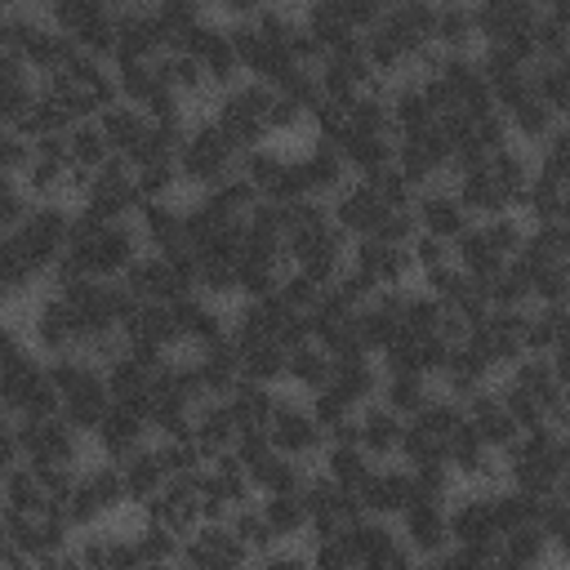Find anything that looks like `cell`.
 I'll use <instances>...</instances> for the list:
<instances>
[{
    "label": "cell",
    "mask_w": 570,
    "mask_h": 570,
    "mask_svg": "<svg viewBox=\"0 0 570 570\" xmlns=\"http://www.w3.org/2000/svg\"><path fill=\"white\" fill-rule=\"evenodd\" d=\"M530 178H534V151L521 142H508L494 156H485L481 165L454 174L450 183L476 218H499V214H521Z\"/></svg>",
    "instance_id": "6da1fadb"
},
{
    "label": "cell",
    "mask_w": 570,
    "mask_h": 570,
    "mask_svg": "<svg viewBox=\"0 0 570 570\" xmlns=\"http://www.w3.org/2000/svg\"><path fill=\"white\" fill-rule=\"evenodd\" d=\"M147 254V240L138 232L134 218H98L85 205H76L71 218V245H67V263L94 281H120L138 258Z\"/></svg>",
    "instance_id": "7a4b0ae2"
},
{
    "label": "cell",
    "mask_w": 570,
    "mask_h": 570,
    "mask_svg": "<svg viewBox=\"0 0 570 570\" xmlns=\"http://www.w3.org/2000/svg\"><path fill=\"white\" fill-rule=\"evenodd\" d=\"M49 379L62 396V419L85 432L94 441V432L102 428V419L111 414V387H107V370L80 352L71 356H49Z\"/></svg>",
    "instance_id": "3957f363"
},
{
    "label": "cell",
    "mask_w": 570,
    "mask_h": 570,
    "mask_svg": "<svg viewBox=\"0 0 570 570\" xmlns=\"http://www.w3.org/2000/svg\"><path fill=\"white\" fill-rule=\"evenodd\" d=\"M508 463V485L534 494V499H552L561 476L570 472V454H566V432L557 428H534V432H521V441L503 454Z\"/></svg>",
    "instance_id": "277c9868"
},
{
    "label": "cell",
    "mask_w": 570,
    "mask_h": 570,
    "mask_svg": "<svg viewBox=\"0 0 570 570\" xmlns=\"http://www.w3.org/2000/svg\"><path fill=\"white\" fill-rule=\"evenodd\" d=\"M178 169H183V187H196V196H200L240 169V147L227 138V129L214 116H196L187 125Z\"/></svg>",
    "instance_id": "5b68a950"
},
{
    "label": "cell",
    "mask_w": 570,
    "mask_h": 570,
    "mask_svg": "<svg viewBox=\"0 0 570 570\" xmlns=\"http://www.w3.org/2000/svg\"><path fill=\"white\" fill-rule=\"evenodd\" d=\"M525 218L521 214H499V218H476L459 240H454V263L463 272H472L476 281H490L499 276L517 249L525 245Z\"/></svg>",
    "instance_id": "8992f818"
},
{
    "label": "cell",
    "mask_w": 570,
    "mask_h": 570,
    "mask_svg": "<svg viewBox=\"0 0 570 570\" xmlns=\"http://www.w3.org/2000/svg\"><path fill=\"white\" fill-rule=\"evenodd\" d=\"M272 102H276V89L245 76L240 85H232V89L218 94L214 120L227 129V138H232L240 151L267 147V138H272Z\"/></svg>",
    "instance_id": "52a82bcc"
},
{
    "label": "cell",
    "mask_w": 570,
    "mask_h": 570,
    "mask_svg": "<svg viewBox=\"0 0 570 570\" xmlns=\"http://www.w3.org/2000/svg\"><path fill=\"white\" fill-rule=\"evenodd\" d=\"M27 338H31V347L49 361V356H71V352H80L85 356V334H80V321H76V312L67 307V298L62 294H53V289H40L36 298H31V307H27Z\"/></svg>",
    "instance_id": "ba28073f"
},
{
    "label": "cell",
    "mask_w": 570,
    "mask_h": 570,
    "mask_svg": "<svg viewBox=\"0 0 570 570\" xmlns=\"http://www.w3.org/2000/svg\"><path fill=\"white\" fill-rule=\"evenodd\" d=\"M76 543V530L67 525L62 508H40V512H9L4 508V548L31 557V561H49L62 557Z\"/></svg>",
    "instance_id": "9c48e42d"
},
{
    "label": "cell",
    "mask_w": 570,
    "mask_h": 570,
    "mask_svg": "<svg viewBox=\"0 0 570 570\" xmlns=\"http://www.w3.org/2000/svg\"><path fill=\"white\" fill-rule=\"evenodd\" d=\"M303 499H307V517H312V525H307V543H321V539H343L352 525H361V521H365L361 499H356L352 490L334 485V481H330L321 468L312 472V481H307Z\"/></svg>",
    "instance_id": "30bf717a"
},
{
    "label": "cell",
    "mask_w": 570,
    "mask_h": 570,
    "mask_svg": "<svg viewBox=\"0 0 570 570\" xmlns=\"http://www.w3.org/2000/svg\"><path fill=\"white\" fill-rule=\"evenodd\" d=\"M289 263L303 276H312L316 285L330 289L338 281V272L352 263V236L330 218V223H321V227H312V232L289 240Z\"/></svg>",
    "instance_id": "8fae6325"
},
{
    "label": "cell",
    "mask_w": 570,
    "mask_h": 570,
    "mask_svg": "<svg viewBox=\"0 0 570 570\" xmlns=\"http://www.w3.org/2000/svg\"><path fill=\"white\" fill-rule=\"evenodd\" d=\"M267 436H272V445H276L281 454L303 459V463H321V454H325V445H330L321 419L312 414V405H307L303 396H281V401H276V414H272V423H267Z\"/></svg>",
    "instance_id": "7c38bea8"
},
{
    "label": "cell",
    "mask_w": 570,
    "mask_h": 570,
    "mask_svg": "<svg viewBox=\"0 0 570 570\" xmlns=\"http://www.w3.org/2000/svg\"><path fill=\"white\" fill-rule=\"evenodd\" d=\"M525 312H499L490 307L472 330H468V347L481 352V361L494 370V374H508L517 361H525Z\"/></svg>",
    "instance_id": "4fadbf2b"
},
{
    "label": "cell",
    "mask_w": 570,
    "mask_h": 570,
    "mask_svg": "<svg viewBox=\"0 0 570 570\" xmlns=\"http://www.w3.org/2000/svg\"><path fill=\"white\" fill-rule=\"evenodd\" d=\"M450 539H454V548H468V552H476V557H485V561L499 557L503 530H499V521H494L490 494H481V490H459V494L450 499Z\"/></svg>",
    "instance_id": "5bb4252c"
},
{
    "label": "cell",
    "mask_w": 570,
    "mask_h": 570,
    "mask_svg": "<svg viewBox=\"0 0 570 570\" xmlns=\"http://www.w3.org/2000/svg\"><path fill=\"white\" fill-rule=\"evenodd\" d=\"M22 423V450L31 468H85V432H76L62 414L58 419H18Z\"/></svg>",
    "instance_id": "9a60e30c"
},
{
    "label": "cell",
    "mask_w": 570,
    "mask_h": 570,
    "mask_svg": "<svg viewBox=\"0 0 570 570\" xmlns=\"http://www.w3.org/2000/svg\"><path fill=\"white\" fill-rule=\"evenodd\" d=\"M183 49L205 67V76H209V85H214L218 94L245 80V67H240V58H236L232 31H227V22H223L218 13H209L200 27H191V36L183 40Z\"/></svg>",
    "instance_id": "2e32d148"
},
{
    "label": "cell",
    "mask_w": 570,
    "mask_h": 570,
    "mask_svg": "<svg viewBox=\"0 0 570 570\" xmlns=\"http://www.w3.org/2000/svg\"><path fill=\"white\" fill-rule=\"evenodd\" d=\"M89 214H98V218H111V223H120V218H138V209H142V191H138V174H134V165L125 160V156H111L98 174H94V183H89V191H85V200H80Z\"/></svg>",
    "instance_id": "e0dca14e"
},
{
    "label": "cell",
    "mask_w": 570,
    "mask_h": 570,
    "mask_svg": "<svg viewBox=\"0 0 570 570\" xmlns=\"http://www.w3.org/2000/svg\"><path fill=\"white\" fill-rule=\"evenodd\" d=\"M183 561L196 570H249L254 552L236 539L227 521H205L183 539Z\"/></svg>",
    "instance_id": "ac0fdd59"
},
{
    "label": "cell",
    "mask_w": 570,
    "mask_h": 570,
    "mask_svg": "<svg viewBox=\"0 0 570 570\" xmlns=\"http://www.w3.org/2000/svg\"><path fill=\"white\" fill-rule=\"evenodd\" d=\"M396 530H401V543L419 561H432L445 548H454V539H450V503H436V499H414L396 517Z\"/></svg>",
    "instance_id": "d6986e66"
},
{
    "label": "cell",
    "mask_w": 570,
    "mask_h": 570,
    "mask_svg": "<svg viewBox=\"0 0 570 570\" xmlns=\"http://www.w3.org/2000/svg\"><path fill=\"white\" fill-rule=\"evenodd\" d=\"M392 209H396V205H387V200L379 196V187L365 183V178H352V183L330 200V218H334L352 240L379 236V227H383V218H387Z\"/></svg>",
    "instance_id": "ffe728a7"
},
{
    "label": "cell",
    "mask_w": 570,
    "mask_h": 570,
    "mask_svg": "<svg viewBox=\"0 0 570 570\" xmlns=\"http://www.w3.org/2000/svg\"><path fill=\"white\" fill-rule=\"evenodd\" d=\"M414 223H419V232H428V236L454 245V240L476 223V214L459 200L454 183H432V187H423V191L414 196Z\"/></svg>",
    "instance_id": "44dd1931"
},
{
    "label": "cell",
    "mask_w": 570,
    "mask_h": 570,
    "mask_svg": "<svg viewBox=\"0 0 570 570\" xmlns=\"http://www.w3.org/2000/svg\"><path fill=\"white\" fill-rule=\"evenodd\" d=\"M365 517H379V521H396L414 499V472L405 463H374V472L365 476V485L356 490Z\"/></svg>",
    "instance_id": "7402d4cb"
},
{
    "label": "cell",
    "mask_w": 570,
    "mask_h": 570,
    "mask_svg": "<svg viewBox=\"0 0 570 570\" xmlns=\"http://www.w3.org/2000/svg\"><path fill=\"white\" fill-rule=\"evenodd\" d=\"M142 517L147 521H156V525H165V530H174L178 539H187L196 525H205V517H200V490H196V472H187V476H174L147 508H142Z\"/></svg>",
    "instance_id": "603a6c76"
},
{
    "label": "cell",
    "mask_w": 570,
    "mask_h": 570,
    "mask_svg": "<svg viewBox=\"0 0 570 570\" xmlns=\"http://www.w3.org/2000/svg\"><path fill=\"white\" fill-rule=\"evenodd\" d=\"M151 419L142 410H129V405H111V414L102 419V428L94 432V445H98V459H111V463H125L129 454H138L142 445H151Z\"/></svg>",
    "instance_id": "cb8c5ba5"
},
{
    "label": "cell",
    "mask_w": 570,
    "mask_h": 570,
    "mask_svg": "<svg viewBox=\"0 0 570 570\" xmlns=\"http://www.w3.org/2000/svg\"><path fill=\"white\" fill-rule=\"evenodd\" d=\"M298 160H303V174H307V187H312V196L316 200H334L356 174H352V165H347V156H343V147L338 142H330V138H316L312 134V142L298 151Z\"/></svg>",
    "instance_id": "d4e9b609"
},
{
    "label": "cell",
    "mask_w": 570,
    "mask_h": 570,
    "mask_svg": "<svg viewBox=\"0 0 570 570\" xmlns=\"http://www.w3.org/2000/svg\"><path fill=\"white\" fill-rule=\"evenodd\" d=\"M352 263L379 285V289H405V281L414 276V254L410 245H392V240H352Z\"/></svg>",
    "instance_id": "484cf974"
},
{
    "label": "cell",
    "mask_w": 570,
    "mask_h": 570,
    "mask_svg": "<svg viewBox=\"0 0 570 570\" xmlns=\"http://www.w3.org/2000/svg\"><path fill=\"white\" fill-rule=\"evenodd\" d=\"M463 414H468L472 432H476L494 454H508V450L521 441V423L508 414V405H503V396H499V383H490L485 392H476V396L463 405Z\"/></svg>",
    "instance_id": "4316f807"
},
{
    "label": "cell",
    "mask_w": 570,
    "mask_h": 570,
    "mask_svg": "<svg viewBox=\"0 0 570 570\" xmlns=\"http://www.w3.org/2000/svg\"><path fill=\"white\" fill-rule=\"evenodd\" d=\"M423 289L428 294H436L450 312H459V316H468L472 325L490 312V294H485V281H476L472 272H463L459 263H450V267H441V272H432V276H423Z\"/></svg>",
    "instance_id": "83f0119b"
},
{
    "label": "cell",
    "mask_w": 570,
    "mask_h": 570,
    "mask_svg": "<svg viewBox=\"0 0 570 570\" xmlns=\"http://www.w3.org/2000/svg\"><path fill=\"white\" fill-rule=\"evenodd\" d=\"M539 9L530 0H481L476 4V31L481 45H499V40H517V36H534L539 27Z\"/></svg>",
    "instance_id": "f1b7e54d"
},
{
    "label": "cell",
    "mask_w": 570,
    "mask_h": 570,
    "mask_svg": "<svg viewBox=\"0 0 570 570\" xmlns=\"http://www.w3.org/2000/svg\"><path fill=\"white\" fill-rule=\"evenodd\" d=\"M174 316H178V334H183L187 352H200V347L227 338V330H232V312H223L205 294H187L183 303H174Z\"/></svg>",
    "instance_id": "f546056e"
},
{
    "label": "cell",
    "mask_w": 570,
    "mask_h": 570,
    "mask_svg": "<svg viewBox=\"0 0 570 570\" xmlns=\"http://www.w3.org/2000/svg\"><path fill=\"white\" fill-rule=\"evenodd\" d=\"M356 441H361V450H365L374 463L401 459L405 419H401L396 410H387L383 401H370V405H361V414H356Z\"/></svg>",
    "instance_id": "4dcf8cb0"
},
{
    "label": "cell",
    "mask_w": 570,
    "mask_h": 570,
    "mask_svg": "<svg viewBox=\"0 0 570 570\" xmlns=\"http://www.w3.org/2000/svg\"><path fill=\"white\" fill-rule=\"evenodd\" d=\"M191 441H196V450H200L205 459L232 454L236 441H240V423H236L232 405H227V401H205V405L196 410V419H191Z\"/></svg>",
    "instance_id": "1f68e13d"
},
{
    "label": "cell",
    "mask_w": 570,
    "mask_h": 570,
    "mask_svg": "<svg viewBox=\"0 0 570 570\" xmlns=\"http://www.w3.org/2000/svg\"><path fill=\"white\" fill-rule=\"evenodd\" d=\"M325 387H334L343 401H352L361 410V405L379 401L383 365H379V356H334V374H330Z\"/></svg>",
    "instance_id": "d6a6232c"
},
{
    "label": "cell",
    "mask_w": 570,
    "mask_h": 570,
    "mask_svg": "<svg viewBox=\"0 0 570 570\" xmlns=\"http://www.w3.org/2000/svg\"><path fill=\"white\" fill-rule=\"evenodd\" d=\"M249 481H254V490L258 494H298V490H307V481H312V463H303V459H289V454H281V450H267L263 459H254L249 468Z\"/></svg>",
    "instance_id": "836d02e7"
},
{
    "label": "cell",
    "mask_w": 570,
    "mask_h": 570,
    "mask_svg": "<svg viewBox=\"0 0 570 570\" xmlns=\"http://www.w3.org/2000/svg\"><path fill=\"white\" fill-rule=\"evenodd\" d=\"M120 476H125V494H129V508H147L174 476H169V468H165V459H160V450H156V441L151 445H142L138 454H129L125 463H120Z\"/></svg>",
    "instance_id": "e575fe53"
},
{
    "label": "cell",
    "mask_w": 570,
    "mask_h": 570,
    "mask_svg": "<svg viewBox=\"0 0 570 570\" xmlns=\"http://www.w3.org/2000/svg\"><path fill=\"white\" fill-rule=\"evenodd\" d=\"M432 45H441L445 53H476V49H481L476 4H463V0H445V4H436Z\"/></svg>",
    "instance_id": "d590c367"
},
{
    "label": "cell",
    "mask_w": 570,
    "mask_h": 570,
    "mask_svg": "<svg viewBox=\"0 0 570 570\" xmlns=\"http://www.w3.org/2000/svg\"><path fill=\"white\" fill-rule=\"evenodd\" d=\"M503 116H508L512 142H521V147H530V151H539V147L552 138V129L561 125V116L539 98V89H534V94H525L521 102L503 107Z\"/></svg>",
    "instance_id": "8d00e7d4"
},
{
    "label": "cell",
    "mask_w": 570,
    "mask_h": 570,
    "mask_svg": "<svg viewBox=\"0 0 570 570\" xmlns=\"http://www.w3.org/2000/svg\"><path fill=\"white\" fill-rule=\"evenodd\" d=\"M98 125H102V134H107V142H111V151L116 156H134L138 147H142V138H147V129H151V116L142 111V107H134V102H111L102 116H98Z\"/></svg>",
    "instance_id": "74e56055"
},
{
    "label": "cell",
    "mask_w": 570,
    "mask_h": 570,
    "mask_svg": "<svg viewBox=\"0 0 570 570\" xmlns=\"http://www.w3.org/2000/svg\"><path fill=\"white\" fill-rule=\"evenodd\" d=\"M436 396H441L436 392V379H428V374H383V387H379V401L387 410H396L401 419L423 414Z\"/></svg>",
    "instance_id": "f35d334b"
},
{
    "label": "cell",
    "mask_w": 570,
    "mask_h": 570,
    "mask_svg": "<svg viewBox=\"0 0 570 570\" xmlns=\"http://www.w3.org/2000/svg\"><path fill=\"white\" fill-rule=\"evenodd\" d=\"M276 401H281V392L267 387V383H254V379H240V383L232 387V396H227V405H232L240 432H267V423H272V414H276Z\"/></svg>",
    "instance_id": "ab89813d"
},
{
    "label": "cell",
    "mask_w": 570,
    "mask_h": 570,
    "mask_svg": "<svg viewBox=\"0 0 570 570\" xmlns=\"http://www.w3.org/2000/svg\"><path fill=\"white\" fill-rule=\"evenodd\" d=\"M330 374H334L330 347H321L316 338L289 347V365H285V383H289V387H298V392L312 396V392H321V387L330 383Z\"/></svg>",
    "instance_id": "60d3db41"
},
{
    "label": "cell",
    "mask_w": 570,
    "mask_h": 570,
    "mask_svg": "<svg viewBox=\"0 0 570 570\" xmlns=\"http://www.w3.org/2000/svg\"><path fill=\"white\" fill-rule=\"evenodd\" d=\"M552 557L548 548V534L539 525H525V530H512L503 534L499 543V557H494V570H543Z\"/></svg>",
    "instance_id": "b9f144b4"
},
{
    "label": "cell",
    "mask_w": 570,
    "mask_h": 570,
    "mask_svg": "<svg viewBox=\"0 0 570 570\" xmlns=\"http://www.w3.org/2000/svg\"><path fill=\"white\" fill-rule=\"evenodd\" d=\"M67 156H71V169L98 174L116 151H111V142H107V134H102L98 120H76L67 129Z\"/></svg>",
    "instance_id": "7bdbcfd3"
},
{
    "label": "cell",
    "mask_w": 570,
    "mask_h": 570,
    "mask_svg": "<svg viewBox=\"0 0 570 570\" xmlns=\"http://www.w3.org/2000/svg\"><path fill=\"white\" fill-rule=\"evenodd\" d=\"M258 508H263V517H267V525H272V534H276L281 543L307 534V525H312L303 490H298V494H258Z\"/></svg>",
    "instance_id": "ee69618b"
},
{
    "label": "cell",
    "mask_w": 570,
    "mask_h": 570,
    "mask_svg": "<svg viewBox=\"0 0 570 570\" xmlns=\"http://www.w3.org/2000/svg\"><path fill=\"white\" fill-rule=\"evenodd\" d=\"M334 485H343V490H361L365 485V476L374 472V459L361 450V445H325V454H321V463H316Z\"/></svg>",
    "instance_id": "f6af8a7d"
},
{
    "label": "cell",
    "mask_w": 570,
    "mask_h": 570,
    "mask_svg": "<svg viewBox=\"0 0 570 570\" xmlns=\"http://www.w3.org/2000/svg\"><path fill=\"white\" fill-rule=\"evenodd\" d=\"M490 503H494V521H499V530L512 534V530L539 525V512H543L548 499H534V494H525V490H517V485H499V490L490 494Z\"/></svg>",
    "instance_id": "bcb514c9"
},
{
    "label": "cell",
    "mask_w": 570,
    "mask_h": 570,
    "mask_svg": "<svg viewBox=\"0 0 570 570\" xmlns=\"http://www.w3.org/2000/svg\"><path fill=\"white\" fill-rule=\"evenodd\" d=\"M45 13H49V22L58 31H67L71 40H80L89 27H98L111 13V4H102V0H49Z\"/></svg>",
    "instance_id": "7dc6e473"
},
{
    "label": "cell",
    "mask_w": 570,
    "mask_h": 570,
    "mask_svg": "<svg viewBox=\"0 0 570 570\" xmlns=\"http://www.w3.org/2000/svg\"><path fill=\"white\" fill-rule=\"evenodd\" d=\"M285 160H289V151H281V147H272V142H267V147H249V151H240V169H236V174L249 178L258 196H267V191L276 187Z\"/></svg>",
    "instance_id": "c3c4849f"
},
{
    "label": "cell",
    "mask_w": 570,
    "mask_h": 570,
    "mask_svg": "<svg viewBox=\"0 0 570 570\" xmlns=\"http://www.w3.org/2000/svg\"><path fill=\"white\" fill-rule=\"evenodd\" d=\"M227 525L236 530V539H240L254 557H267L272 548H281V539L272 534V525H267V517H263L258 499H254V503H245V508H236V512L227 517Z\"/></svg>",
    "instance_id": "681fc988"
},
{
    "label": "cell",
    "mask_w": 570,
    "mask_h": 570,
    "mask_svg": "<svg viewBox=\"0 0 570 570\" xmlns=\"http://www.w3.org/2000/svg\"><path fill=\"white\" fill-rule=\"evenodd\" d=\"M134 539H138V552H142L147 566H174V561H183V539H178L174 530L147 521V517H142V525L134 530Z\"/></svg>",
    "instance_id": "f907efd6"
},
{
    "label": "cell",
    "mask_w": 570,
    "mask_h": 570,
    "mask_svg": "<svg viewBox=\"0 0 570 570\" xmlns=\"http://www.w3.org/2000/svg\"><path fill=\"white\" fill-rule=\"evenodd\" d=\"M31 209H36V196L27 191V183H22V178H4V174H0V232L22 227Z\"/></svg>",
    "instance_id": "816d5d0a"
},
{
    "label": "cell",
    "mask_w": 570,
    "mask_h": 570,
    "mask_svg": "<svg viewBox=\"0 0 570 570\" xmlns=\"http://www.w3.org/2000/svg\"><path fill=\"white\" fill-rule=\"evenodd\" d=\"M539 530L548 534V548H552V557L570 561V503H561V499H548V503H543V512H539Z\"/></svg>",
    "instance_id": "f5cc1de1"
},
{
    "label": "cell",
    "mask_w": 570,
    "mask_h": 570,
    "mask_svg": "<svg viewBox=\"0 0 570 570\" xmlns=\"http://www.w3.org/2000/svg\"><path fill=\"white\" fill-rule=\"evenodd\" d=\"M31 156H36V142L27 134L0 125V174L4 178H22L31 169Z\"/></svg>",
    "instance_id": "db71d44e"
},
{
    "label": "cell",
    "mask_w": 570,
    "mask_h": 570,
    "mask_svg": "<svg viewBox=\"0 0 570 570\" xmlns=\"http://www.w3.org/2000/svg\"><path fill=\"white\" fill-rule=\"evenodd\" d=\"M410 254H414V272H419V276H432V272H441V267L454 263V245H450V240H436V236H428V232H419V236L410 240Z\"/></svg>",
    "instance_id": "11a10c76"
},
{
    "label": "cell",
    "mask_w": 570,
    "mask_h": 570,
    "mask_svg": "<svg viewBox=\"0 0 570 570\" xmlns=\"http://www.w3.org/2000/svg\"><path fill=\"white\" fill-rule=\"evenodd\" d=\"M312 570H361V557L347 543V534L343 539H321V543H312Z\"/></svg>",
    "instance_id": "9f6ffc18"
},
{
    "label": "cell",
    "mask_w": 570,
    "mask_h": 570,
    "mask_svg": "<svg viewBox=\"0 0 570 570\" xmlns=\"http://www.w3.org/2000/svg\"><path fill=\"white\" fill-rule=\"evenodd\" d=\"M428 570H494V561H485V557H476L468 548H445L441 557L428 561Z\"/></svg>",
    "instance_id": "6f0895ef"
},
{
    "label": "cell",
    "mask_w": 570,
    "mask_h": 570,
    "mask_svg": "<svg viewBox=\"0 0 570 570\" xmlns=\"http://www.w3.org/2000/svg\"><path fill=\"white\" fill-rule=\"evenodd\" d=\"M543 18L557 22L561 31H570V0H552V4H543Z\"/></svg>",
    "instance_id": "680465c9"
},
{
    "label": "cell",
    "mask_w": 570,
    "mask_h": 570,
    "mask_svg": "<svg viewBox=\"0 0 570 570\" xmlns=\"http://www.w3.org/2000/svg\"><path fill=\"white\" fill-rule=\"evenodd\" d=\"M552 499H561V503H570V472L561 476V485H557V494H552Z\"/></svg>",
    "instance_id": "91938a15"
}]
</instances>
